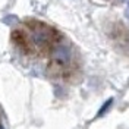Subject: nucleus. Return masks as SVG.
<instances>
[{"instance_id": "nucleus-1", "label": "nucleus", "mask_w": 129, "mask_h": 129, "mask_svg": "<svg viewBox=\"0 0 129 129\" xmlns=\"http://www.w3.org/2000/svg\"><path fill=\"white\" fill-rule=\"evenodd\" d=\"M32 26V25H31ZM56 38V31L51 29L50 26L40 22H35L32 26V41L37 44V46H48L50 43H53V40Z\"/></svg>"}, {"instance_id": "nucleus-4", "label": "nucleus", "mask_w": 129, "mask_h": 129, "mask_svg": "<svg viewBox=\"0 0 129 129\" xmlns=\"http://www.w3.org/2000/svg\"><path fill=\"white\" fill-rule=\"evenodd\" d=\"M0 129H5V128H3V126H2V125H0Z\"/></svg>"}, {"instance_id": "nucleus-2", "label": "nucleus", "mask_w": 129, "mask_h": 129, "mask_svg": "<svg viewBox=\"0 0 129 129\" xmlns=\"http://www.w3.org/2000/svg\"><path fill=\"white\" fill-rule=\"evenodd\" d=\"M51 57L59 64H68L71 62V50L66 46L57 44L56 47L53 48V51H51Z\"/></svg>"}, {"instance_id": "nucleus-3", "label": "nucleus", "mask_w": 129, "mask_h": 129, "mask_svg": "<svg viewBox=\"0 0 129 129\" xmlns=\"http://www.w3.org/2000/svg\"><path fill=\"white\" fill-rule=\"evenodd\" d=\"M113 103V98H109V100H107V101H106L104 104H103V107H101V110H100V112H98V114H97V116H101V114H103V113L106 112V110H107V109H109V106L112 104Z\"/></svg>"}]
</instances>
